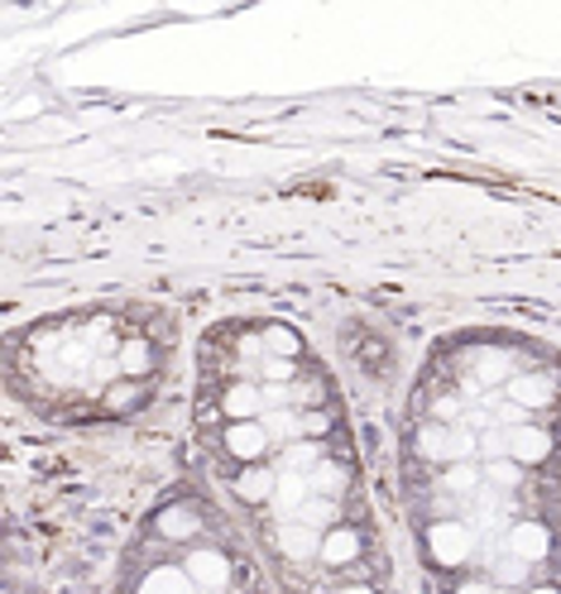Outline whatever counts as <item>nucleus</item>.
I'll use <instances>...</instances> for the list:
<instances>
[{
  "label": "nucleus",
  "instance_id": "nucleus-6",
  "mask_svg": "<svg viewBox=\"0 0 561 594\" xmlns=\"http://www.w3.org/2000/svg\"><path fill=\"white\" fill-rule=\"evenodd\" d=\"M226 451H230V460H245V466L264 460V451H269V427L264 423H230L226 427Z\"/></svg>",
  "mask_w": 561,
  "mask_h": 594
},
{
  "label": "nucleus",
  "instance_id": "nucleus-13",
  "mask_svg": "<svg viewBox=\"0 0 561 594\" xmlns=\"http://www.w3.org/2000/svg\"><path fill=\"white\" fill-rule=\"evenodd\" d=\"M259 345H264V355H273V359H293V355H302V336H298L293 326H264Z\"/></svg>",
  "mask_w": 561,
  "mask_h": 594
},
{
  "label": "nucleus",
  "instance_id": "nucleus-5",
  "mask_svg": "<svg viewBox=\"0 0 561 594\" xmlns=\"http://www.w3.org/2000/svg\"><path fill=\"white\" fill-rule=\"evenodd\" d=\"M552 431L538 427V423H513L509 427V460H518V466H542L547 456H552Z\"/></svg>",
  "mask_w": 561,
  "mask_h": 594
},
{
  "label": "nucleus",
  "instance_id": "nucleus-19",
  "mask_svg": "<svg viewBox=\"0 0 561 594\" xmlns=\"http://www.w3.org/2000/svg\"><path fill=\"white\" fill-rule=\"evenodd\" d=\"M528 571H532V566H523L518 556H503L489 575H495V585H523V581H528Z\"/></svg>",
  "mask_w": 561,
  "mask_h": 594
},
{
  "label": "nucleus",
  "instance_id": "nucleus-4",
  "mask_svg": "<svg viewBox=\"0 0 561 594\" xmlns=\"http://www.w3.org/2000/svg\"><path fill=\"white\" fill-rule=\"evenodd\" d=\"M273 546H279V556H283V561H293V566L322 561V532H316L312 523H302V518L283 523V528H279V538H273Z\"/></svg>",
  "mask_w": 561,
  "mask_h": 594
},
{
  "label": "nucleus",
  "instance_id": "nucleus-23",
  "mask_svg": "<svg viewBox=\"0 0 561 594\" xmlns=\"http://www.w3.org/2000/svg\"><path fill=\"white\" fill-rule=\"evenodd\" d=\"M456 594H495V581H485V575H466V581L456 585Z\"/></svg>",
  "mask_w": 561,
  "mask_h": 594
},
{
  "label": "nucleus",
  "instance_id": "nucleus-24",
  "mask_svg": "<svg viewBox=\"0 0 561 594\" xmlns=\"http://www.w3.org/2000/svg\"><path fill=\"white\" fill-rule=\"evenodd\" d=\"M135 398H139V388H115V394H111V408H129Z\"/></svg>",
  "mask_w": 561,
  "mask_h": 594
},
{
  "label": "nucleus",
  "instance_id": "nucleus-14",
  "mask_svg": "<svg viewBox=\"0 0 561 594\" xmlns=\"http://www.w3.org/2000/svg\"><path fill=\"white\" fill-rule=\"evenodd\" d=\"M485 480V466H475V460H451L441 475L446 489H456V494H475V484Z\"/></svg>",
  "mask_w": 561,
  "mask_h": 594
},
{
  "label": "nucleus",
  "instance_id": "nucleus-16",
  "mask_svg": "<svg viewBox=\"0 0 561 594\" xmlns=\"http://www.w3.org/2000/svg\"><path fill=\"white\" fill-rule=\"evenodd\" d=\"M115 365H121L125 374H149V365H154L149 341H125L121 351H115Z\"/></svg>",
  "mask_w": 561,
  "mask_h": 594
},
{
  "label": "nucleus",
  "instance_id": "nucleus-18",
  "mask_svg": "<svg viewBox=\"0 0 561 594\" xmlns=\"http://www.w3.org/2000/svg\"><path fill=\"white\" fill-rule=\"evenodd\" d=\"M312 475H316V489H322V499H341V489H345V470H341V466L322 460V466H316Z\"/></svg>",
  "mask_w": 561,
  "mask_h": 594
},
{
  "label": "nucleus",
  "instance_id": "nucleus-17",
  "mask_svg": "<svg viewBox=\"0 0 561 594\" xmlns=\"http://www.w3.org/2000/svg\"><path fill=\"white\" fill-rule=\"evenodd\" d=\"M485 480L495 484V489H518L523 484V466H518V460H485Z\"/></svg>",
  "mask_w": 561,
  "mask_h": 594
},
{
  "label": "nucleus",
  "instance_id": "nucleus-9",
  "mask_svg": "<svg viewBox=\"0 0 561 594\" xmlns=\"http://www.w3.org/2000/svg\"><path fill=\"white\" fill-rule=\"evenodd\" d=\"M236 494L245 503H269L273 494H279V470H269L264 460H254V466H245L236 475Z\"/></svg>",
  "mask_w": 561,
  "mask_h": 594
},
{
  "label": "nucleus",
  "instance_id": "nucleus-26",
  "mask_svg": "<svg viewBox=\"0 0 561 594\" xmlns=\"http://www.w3.org/2000/svg\"><path fill=\"white\" fill-rule=\"evenodd\" d=\"M336 594H374V590H370V585H341Z\"/></svg>",
  "mask_w": 561,
  "mask_h": 594
},
{
  "label": "nucleus",
  "instance_id": "nucleus-25",
  "mask_svg": "<svg viewBox=\"0 0 561 594\" xmlns=\"http://www.w3.org/2000/svg\"><path fill=\"white\" fill-rule=\"evenodd\" d=\"M523 594H561L557 585H523Z\"/></svg>",
  "mask_w": 561,
  "mask_h": 594
},
{
  "label": "nucleus",
  "instance_id": "nucleus-8",
  "mask_svg": "<svg viewBox=\"0 0 561 594\" xmlns=\"http://www.w3.org/2000/svg\"><path fill=\"white\" fill-rule=\"evenodd\" d=\"M509 398L513 408H528V413H542L557 403V384L547 374H513L509 379Z\"/></svg>",
  "mask_w": 561,
  "mask_h": 594
},
{
  "label": "nucleus",
  "instance_id": "nucleus-10",
  "mask_svg": "<svg viewBox=\"0 0 561 594\" xmlns=\"http://www.w3.org/2000/svg\"><path fill=\"white\" fill-rule=\"evenodd\" d=\"M154 532L164 542H187V538H197V532H201V518L187 509V503H168V509L154 518Z\"/></svg>",
  "mask_w": 561,
  "mask_h": 594
},
{
  "label": "nucleus",
  "instance_id": "nucleus-3",
  "mask_svg": "<svg viewBox=\"0 0 561 594\" xmlns=\"http://www.w3.org/2000/svg\"><path fill=\"white\" fill-rule=\"evenodd\" d=\"M183 571L193 575V585L201 594H221L230 585V561H226V552H216V546H193L187 561H183Z\"/></svg>",
  "mask_w": 561,
  "mask_h": 594
},
{
  "label": "nucleus",
  "instance_id": "nucleus-22",
  "mask_svg": "<svg viewBox=\"0 0 561 594\" xmlns=\"http://www.w3.org/2000/svg\"><path fill=\"white\" fill-rule=\"evenodd\" d=\"M264 379H293V359H273V355H264Z\"/></svg>",
  "mask_w": 561,
  "mask_h": 594
},
{
  "label": "nucleus",
  "instance_id": "nucleus-7",
  "mask_svg": "<svg viewBox=\"0 0 561 594\" xmlns=\"http://www.w3.org/2000/svg\"><path fill=\"white\" fill-rule=\"evenodd\" d=\"M360 552H365V542H360V532H355V528L331 523V528L322 532V566H331V571L355 566Z\"/></svg>",
  "mask_w": 561,
  "mask_h": 594
},
{
  "label": "nucleus",
  "instance_id": "nucleus-11",
  "mask_svg": "<svg viewBox=\"0 0 561 594\" xmlns=\"http://www.w3.org/2000/svg\"><path fill=\"white\" fill-rule=\"evenodd\" d=\"M135 594H201V590L193 585V575L183 566H154V571H144Z\"/></svg>",
  "mask_w": 561,
  "mask_h": 594
},
{
  "label": "nucleus",
  "instance_id": "nucleus-2",
  "mask_svg": "<svg viewBox=\"0 0 561 594\" xmlns=\"http://www.w3.org/2000/svg\"><path fill=\"white\" fill-rule=\"evenodd\" d=\"M503 552L518 556L523 566H538V561L552 556V532L547 523H532V518H518V523L503 532Z\"/></svg>",
  "mask_w": 561,
  "mask_h": 594
},
{
  "label": "nucleus",
  "instance_id": "nucleus-15",
  "mask_svg": "<svg viewBox=\"0 0 561 594\" xmlns=\"http://www.w3.org/2000/svg\"><path fill=\"white\" fill-rule=\"evenodd\" d=\"M316 466H322V446H316V441H293L283 451V470L288 475H312Z\"/></svg>",
  "mask_w": 561,
  "mask_h": 594
},
{
  "label": "nucleus",
  "instance_id": "nucleus-21",
  "mask_svg": "<svg viewBox=\"0 0 561 594\" xmlns=\"http://www.w3.org/2000/svg\"><path fill=\"white\" fill-rule=\"evenodd\" d=\"M293 403L302 408V403H322V388H316V379H293Z\"/></svg>",
  "mask_w": 561,
  "mask_h": 594
},
{
  "label": "nucleus",
  "instance_id": "nucleus-20",
  "mask_svg": "<svg viewBox=\"0 0 561 594\" xmlns=\"http://www.w3.org/2000/svg\"><path fill=\"white\" fill-rule=\"evenodd\" d=\"M503 374H509V355L485 351V355H480V379L489 384V379H503Z\"/></svg>",
  "mask_w": 561,
  "mask_h": 594
},
{
  "label": "nucleus",
  "instance_id": "nucleus-12",
  "mask_svg": "<svg viewBox=\"0 0 561 594\" xmlns=\"http://www.w3.org/2000/svg\"><path fill=\"white\" fill-rule=\"evenodd\" d=\"M221 408H226L230 423H254V417L264 413V394H259L254 384H230L226 398H221Z\"/></svg>",
  "mask_w": 561,
  "mask_h": 594
},
{
  "label": "nucleus",
  "instance_id": "nucleus-1",
  "mask_svg": "<svg viewBox=\"0 0 561 594\" xmlns=\"http://www.w3.org/2000/svg\"><path fill=\"white\" fill-rule=\"evenodd\" d=\"M427 556L437 566H466L475 556V532L466 523H456V518H437L427 528Z\"/></svg>",
  "mask_w": 561,
  "mask_h": 594
}]
</instances>
